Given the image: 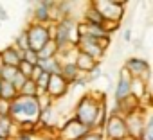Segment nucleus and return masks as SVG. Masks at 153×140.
I'll return each mask as SVG.
<instances>
[{"label":"nucleus","instance_id":"2eb2a0df","mask_svg":"<svg viewBox=\"0 0 153 140\" xmlns=\"http://www.w3.org/2000/svg\"><path fill=\"white\" fill-rule=\"evenodd\" d=\"M59 76L70 85V83H74L76 79H79L81 72L78 70V66L74 65V61H67V63H61V72H59Z\"/></svg>","mask_w":153,"mask_h":140},{"label":"nucleus","instance_id":"7ed1b4c3","mask_svg":"<svg viewBox=\"0 0 153 140\" xmlns=\"http://www.w3.org/2000/svg\"><path fill=\"white\" fill-rule=\"evenodd\" d=\"M51 38H52V43L56 45L58 52L68 50L70 45H76V41H78V24H76L70 16L59 20L56 24L54 34Z\"/></svg>","mask_w":153,"mask_h":140},{"label":"nucleus","instance_id":"7c9ffc66","mask_svg":"<svg viewBox=\"0 0 153 140\" xmlns=\"http://www.w3.org/2000/svg\"><path fill=\"white\" fill-rule=\"evenodd\" d=\"M0 85H2V81H0Z\"/></svg>","mask_w":153,"mask_h":140},{"label":"nucleus","instance_id":"6e6552de","mask_svg":"<svg viewBox=\"0 0 153 140\" xmlns=\"http://www.w3.org/2000/svg\"><path fill=\"white\" fill-rule=\"evenodd\" d=\"M124 124H126V131H128V140H139L144 129V119L140 115L139 110L124 115Z\"/></svg>","mask_w":153,"mask_h":140},{"label":"nucleus","instance_id":"a211bd4d","mask_svg":"<svg viewBox=\"0 0 153 140\" xmlns=\"http://www.w3.org/2000/svg\"><path fill=\"white\" fill-rule=\"evenodd\" d=\"M18 97V92L15 90V86L11 83H6L2 81V85H0V99L6 101V102H11L13 99Z\"/></svg>","mask_w":153,"mask_h":140},{"label":"nucleus","instance_id":"c756f323","mask_svg":"<svg viewBox=\"0 0 153 140\" xmlns=\"http://www.w3.org/2000/svg\"><path fill=\"white\" fill-rule=\"evenodd\" d=\"M124 40H126V41H130V40H131V31H130V29H126V31H124Z\"/></svg>","mask_w":153,"mask_h":140},{"label":"nucleus","instance_id":"39448f33","mask_svg":"<svg viewBox=\"0 0 153 140\" xmlns=\"http://www.w3.org/2000/svg\"><path fill=\"white\" fill-rule=\"evenodd\" d=\"M103 138L106 140H128V131L124 124V117L117 113H110L103 126Z\"/></svg>","mask_w":153,"mask_h":140},{"label":"nucleus","instance_id":"20e7f679","mask_svg":"<svg viewBox=\"0 0 153 140\" xmlns=\"http://www.w3.org/2000/svg\"><path fill=\"white\" fill-rule=\"evenodd\" d=\"M25 34H27V43H29V50H34L38 52L42 47H45L52 38V31L49 25H43V24H31L27 29H25Z\"/></svg>","mask_w":153,"mask_h":140},{"label":"nucleus","instance_id":"4468645a","mask_svg":"<svg viewBox=\"0 0 153 140\" xmlns=\"http://www.w3.org/2000/svg\"><path fill=\"white\" fill-rule=\"evenodd\" d=\"M22 61V54L15 49V47H7L0 54V65H7V66H18V63Z\"/></svg>","mask_w":153,"mask_h":140},{"label":"nucleus","instance_id":"b1692460","mask_svg":"<svg viewBox=\"0 0 153 140\" xmlns=\"http://www.w3.org/2000/svg\"><path fill=\"white\" fill-rule=\"evenodd\" d=\"M22 61H25V63L36 66V65H38V56H36L34 50H25V52L22 54Z\"/></svg>","mask_w":153,"mask_h":140},{"label":"nucleus","instance_id":"2f4dec72","mask_svg":"<svg viewBox=\"0 0 153 140\" xmlns=\"http://www.w3.org/2000/svg\"><path fill=\"white\" fill-rule=\"evenodd\" d=\"M0 140H4V138H0Z\"/></svg>","mask_w":153,"mask_h":140},{"label":"nucleus","instance_id":"c85d7f7f","mask_svg":"<svg viewBox=\"0 0 153 140\" xmlns=\"http://www.w3.org/2000/svg\"><path fill=\"white\" fill-rule=\"evenodd\" d=\"M0 20H7V13H6V9L0 6Z\"/></svg>","mask_w":153,"mask_h":140},{"label":"nucleus","instance_id":"4be33fe9","mask_svg":"<svg viewBox=\"0 0 153 140\" xmlns=\"http://www.w3.org/2000/svg\"><path fill=\"white\" fill-rule=\"evenodd\" d=\"M18 95H25V97H40L42 94H40V90L36 88V85H34V81H31V79H27V81L24 83V86L20 88V92H18Z\"/></svg>","mask_w":153,"mask_h":140},{"label":"nucleus","instance_id":"f8f14e48","mask_svg":"<svg viewBox=\"0 0 153 140\" xmlns=\"http://www.w3.org/2000/svg\"><path fill=\"white\" fill-rule=\"evenodd\" d=\"M130 83H131V77L123 68L121 74H119V79H117V86H115V102L117 104L123 102L126 97H130Z\"/></svg>","mask_w":153,"mask_h":140},{"label":"nucleus","instance_id":"0eeeda50","mask_svg":"<svg viewBox=\"0 0 153 140\" xmlns=\"http://www.w3.org/2000/svg\"><path fill=\"white\" fill-rule=\"evenodd\" d=\"M124 70H126V74L130 77H140L144 81H148V77H149V63L146 59H142V57H130V59H126Z\"/></svg>","mask_w":153,"mask_h":140},{"label":"nucleus","instance_id":"a878e982","mask_svg":"<svg viewBox=\"0 0 153 140\" xmlns=\"http://www.w3.org/2000/svg\"><path fill=\"white\" fill-rule=\"evenodd\" d=\"M79 140H103V135H101V131H88L83 138H79Z\"/></svg>","mask_w":153,"mask_h":140},{"label":"nucleus","instance_id":"f257e3e1","mask_svg":"<svg viewBox=\"0 0 153 140\" xmlns=\"http://www.w3.org/2000/svg\"><path fill=\"white\" fill-rule=\"evenodd\" d=\"M106 104L103 99H97L94 94H85L78 106H76V113L74 119L78 120L79 124H83L88 129H103L105 120H106Z\"/></svg>","mask_w":153,"mask_h":140},{"label":"nucleus","instance_id":"393cba45","mask_svg":"<svg viewBox=\"0 0 153 140\" xmlns=\"http://www.w3.org/2000/svg\"><path fill=\"white\" fill-rule=\"evenodd\" d=\"M25 81H27V79H25V77L18 72V74H16V77L13 79V83H11V85L15 86V90H16V92H20V88L24 86V83H25Z\"/></svg>","mask_w":153,"mask_h":140},{"label":"nucleus","instance_id":"423d86ee","mask_svg":"<svg viewBox=\"0 0 153 140\" xmlns=\"http://www.w3.org/2000/svg\"><path fill=\"white\" fill-rule=\"evenodd\" d=\"M92 6L97 9V13L103 16L108 24H119L124 16V4L115 0H105V2H92Z\"/></svg>","mask_w":153,"mask_h":140},{"label":"nucleus","instance_id":"cd10ccee","mask_svg":"<svg viewBox=\"0 0 153 140\" xmlns=\"http://www.w3.org/2000/svg\"><path fill=\"white\" fill-rule=\"evenodd\" d=\"M18 140H31V133H27V131L24 133V131H22V133L18 135Z\"/></svg>","mask_w":153,"mask_h":140},{"label":"nucleus","instance_id":"f3484780","mask_svg":"<svg viewBox=\"0 0 153 140\" xmlns=\"http://www.w3.org/2000/svg\"><path fill=\"white\" fill-rule=\"evenodd\" d=\"M83 22H85V24H90V25H97V27H103V24H105L103 16L97 13V9H96L92 4H90V6H88V9L85 11Z\"/></svg>","mask_w":153,"mask_h":140},{"label":"nucleus","instance_id":"f03ea898","mask_svg":"<svg viewBox=\"0 0 153 140\" xmlns=\"http://www.w3.org/2000/svg\"><path fill=\"white\" fill-rule=\"evenodd\" d=\"M40 97H25V95H18L16 99H13L9 102V113L7 117L22 126V127H33L38 124L40 119Z\"/></svg>","mask_w":153,"mask_h":140},{"label":"nucleus","instance_id":"412c9836","mask_svg":"<svg viewBox=\"0 0 153 140\" xmlns=\"http://www.w3.org/2000/svg\"><path fill=\"white\" fill-rule=\"evenodd\" d=\"M54 111H52V106H47V108H42V111H40V119H38V122L42 124V126H45V127H51V126H54Z\"/></svg>","mask_w":153,"mask_h":140},{"label":"nucleus","instance_id":"dca6fc26","mask_svg":"<svg viewBox=\"0 0 153 140\" xmlns=\"http://www.w3.org/2000/svg\"><path fill=\"white\" fill-rule=\"evenodd\" d=\"M38 66L43 70L45 74L52 76V74H59L61 72V61L59 57H51V59H45V61H38Z\"/></svg>","mask_w":153,"mask_h":140},{"label":"nucleus","instance_id":"9d476101","mask_svg":"<svg viewBox=\"0 0 153 140\" xmlns=\"http://www.w3.org/2000/svg\"><path fill=\"white\" fill-rule=\"evenodd\" d=\"M67 92H68V83H67L59 74L49 76V83H47V88H45V94H47L49 97L59 99V97H63Z\"/></svg>","mask_w":153,"mask_h":140},{"label":"nucleus","instance_id":"6ab92c4d","mask_svg":"<svg viewBox=\"0 0 153 140\" xmlns=\"http://www.w3.org/2000/svg\"><path fill=\"white\" fill-rule=\"evenodd\" d=\"M36 56H38V61H45V59L56 57V56H58V49H56V45L52 43V40H51L45 47H42V49L36 52Z\"/></svg>","mask_w":153,"mask_h":140},{"label":"nucleus","instance_id":"5701e85b","mask_svg":"<svg viewBox=\"0 0 153 140\" xmlns=\"http://www.w3.org/2000/svg\"><path fill=\"white\" fill-rule=\"evenodd\" d=\"M16 68H18V72H20L25 79H31V76H33V68H34L33 65H29V63H25V61H20Z\"/></svg>","mask_w":153,"mask_h":140},{"label":"nucleus","instance_id":"9b49d317","mask_svg":"<svg viewBox=\"0 0 153 140\" xmlns=\"http://www.w3.org/2000/svg\"><path fill=\"white\" fill-rule=\"evenodd\" d=\"M56 4L54 2H38L34 9V24H43L47 25L52 20V11Z\"/></svg>","mask_w":153,"mask_h":140},{"label":"nucleus","instance_id":"ddd939ff","mask_svg":"<svg viewBox=\"0 0 153 140\" xmlns=\"http://www.w3.org/2000/svg\"><path fill=\"white\" fill-rule=\"evenodd\" d=\"M74 65L78 66V70H79L81 74H90L92 70L97 66V61H96V59H92L90 56H87V54H83V52H79V50H78V57H76Z\"/></svg>","mask_w":153,"mask_h":140},{"label":"nucleus","instance_id":"aec40b11","mask_svg":"<svg viewBox=\"0 0 153 140\" xmlns=\"http://www.w3.org/2000/svg\"><path fill=\"white\" fill-rule=\"evenodd\" d=\"M13 126L15 122L9 117H0V138L9 140V136L13 135Z\"/></svg>","mask_w":153,"mask_h":140},{"label":"nucleus","instance_id":"bb28decb","mask_svg":"<svg viewBox=\"0 0 153 140\" xmlns=\"http://www.w3.org/2000/svg\"><path fill=\"white\" fill-rule=\"evenodd\" d=\"M7 113H9V102L0 99V117H7Z\"/></svg>","mask_w":153,"mask_h":140},{"label":"nucleus","instance_id":"1a4fd4ad","mask_svg":"<svg viewBox=\"0 0 153 140\" xmlns=\"http://www.w3.org/2000/svg\"><path fill=\"white\" fill-rule=\"evenodd\" d=\"M88 131H92V129L85 127L83 124H79L78 120L72 117V119L67 120V124H65L63 129L59 131V140H79V138H83Z\"/></svg>","mask_w":153,"mask_h":140}]
</instances>
